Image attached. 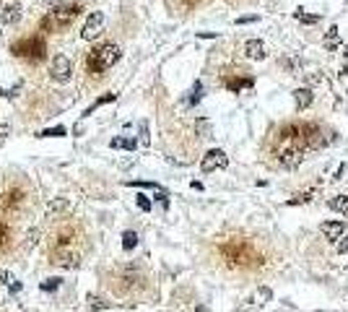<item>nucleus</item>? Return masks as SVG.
Returning a JSON list of instances; mask_svg holds the SVG:
<instances>
[{
    "mask_svg": "<svg viewBox=\"0 0 348 312\" xmlns=\"http://www.w3.org/2000/svg\"><path fill=\"white\" fill-rule=\"evenodd\" d=\"M109 302L99 299V296H88V312H96V309H107Z\"/></svg>",
    "mask_w": 348,
    "mask_h": 312,
    "instance_id": "412c9836",
    "label": "nucleus"
},
{
    "mask_svg": "<svg viewBox=\"0 0 348 312\" xmlns=\"http://www.w3.org/2000/svg\"><path fill=\"white\" fill-rule=\"evenodd\" d=\"M8 135H11V125L8 122H0V140L8 138Z\"/></svg>",
    "mask_w": 348,
    "mask_h": 312,
    "instance_id": "c756f323",
    "label": "nucleus"
},
{
    "mask_svg": "<svg viewBox=\"0 0 348 312\" xmlns=\"http://www.w3.org/2000/svg\"><path fill=\"white\" fill-rule=\"evenodd\" d=\"M200 97H203V86H200V84H195V86H192V97H190V102L195 104Z\"/></svg>",
    "mask_w": 348,
    "mask_h": 312,
    "instance_id": "bb28decb",
    "label": "nucleus"
},
{
    "mask_svg": "<svg viewBox=\"0 0 348 312\" xmlns=\"http://www.w3.org/2000/svg\"><path fill=\"white\" fill-rule=\"evenodd\" d=\"M109 146H112V148H125V151H135V146H138V140H135L133 135H130V138H114V140H109Z\"/></svg>",
    "mask_w": 348,
    "mask_h": 312,
    "instance_id": "dca6fc26",
    "label": "nucleus"
},
{
    "mask_svg": "<svg viewBox=\"0 0 348 312\" xmlns=\"http://www.w3.org/2000/svg\"><path fill=\"white\" fill-rule=\"evenodd\" d=\"M343 57H345V62H348V44L343 47Z\"/></svg>",
    "mask_w": 348,
    "mask_h": 312,
    "instance_id": "72a5a7b5",
    "label": "nucleus"
},
{
    "mask_svg": "<svg viewBox=\"0 0 348 312\" xmlns=\"http://www.w3.org/2000/svg\"><path fill=\"white\" fill-rule=\"evenodd\" d=\"M0 19H3L6 26H16L21 21V6H6L3 13H0Z\"/></svg>",
    "mask_w": 348,
    "mask_h": 312,
    "instance_id": "ddd939ff",
    "label": "nucleus"
},
{
    "mask_svg": "<svg viewBox=\"0 0 348 312\" xmlns=\"http://www.w3.org/2000/svg\"><path fill=\"white\" fill-rule=\"evenodd\" d=\"M296 19L304 21V24H317V21H320V16H309V13H304V11H296Z\"/></svg>",
    "mask_w": 348,
    "mask_h": 312,
    "instance_id": "5701e85b",
    "label": "nucleus"
},
{
    "mask_svg": "<svg viewBox=\"0 0 348 312\" xmlns=\"http://www.w3.org/2000/svg\"><path fill=\"white\" fill-rule=\"evenodd\" d=\"M338 253H340V255H348V234H345V240L338 242Z\"/></svg>",
    "mask_w": 348,
    "mask_h": 312,
    "instance_id": "7c9ffc66",
    "label": "nucleus"
},
{
    "mask_svg": "<svg viewBox=\"0 0 348 312\" xmlns=\"http://www.w3.org/2000/svg\"><path fill=\"white\" fill-rule=\"evenodd\" d=\"M109 102H114V94H104V97H99V99H96V102H94L91 107H88V109H86V112H83V115L88 117V115H91V112H96V109H99V107H104V104H109Z\"/></svg>",
    "mask_w": 348,
    "mask_h": 312,
    "instance_id": "a211bd4d",
    "label": "nucleus"
},
{
    "mask_svg": "<svg viewBox=\"0 0 348 312\" xmlns=\"http://www.w3.org/2000/svg\"><path fill=\"white\" fill-rule=\"evenodd\" d=\"M226 164H229V156H226L221 148H210L205 156H203V162H200V169L205 172H216V169H223Z\"/></svg>",
    "mask_w": 348,
    "mask_h": 312,
    "instance_id": "39448f33",
    "label": "nucleus"
},
{
    "mask_svg": "<svg viewBox=\"0 0 348 312\" xmlns=\"http://www.w3.org/2000/svg\"><path fill=\"white\" fill-rule=\"evenodd\" d=\"M245 52L250 60H263L265 57V44L260 39H247L245 42Z\"/></svg>",
    "mask_w": 348,
    "mask_h": 312,
    "instance_id": "f8f14e48",
    "label": "nucleus"
},
{
    "mask_svg": "<svg viewBox=\"0 0 348 312\" xmlns=\"http://www.w3.org/2000/svg\"><path fill=\"white\" fill-rule=\"evenodd\" d=\"M301 162V148H283L281 151V164L286 169H296Z\"/></svg>",
    "mask_w": 348,
    "mask_h": 312,
    "instance_id": "1a4fd4ad",
    "label": "nucleus"
},
{
    "mask_svg": "<svg viewBox=\"0 0 348 312\" xmlns=\"http://www.w3.org/2000/svg\"><path fill=\"white\" fill-rule=\"evenodd\" d=\"M255 21H257V16H239L237 26H242V24H255Z\"/></svg>",
    "mask_w": 348,
    "mask_h": 312,
    "instance_id": "c85d7f7f",
    "label": "nucleus"
},
{
    "mask_svg": "<svg viewBox=\"0 0 348 312\" xmlns=\"http://www.w3.org/2000/svg\"><path fill=\"white\" fill-rule=\"evenodd\" d=\"M11 52L16 55V57H24V60L37 62V60H42V57H44V52H47V44H44V39H39V37H32V39H19L16 44L11 47Z\"/></svg>",
    "mask_w": 348,
    "mask_h": 312,
    "instance_id": "7ed1b4c3",
    "label": "nucleus"
},
{
    "mask_svg": "<svg viewBox=\"0 0 348 312\" xmlns=\"http://www.w3.org/2000/svg\"><path fill=\"white\" fill-rule=\"evenodd\" d=\"M141 143H143V146L151 143V138H148V125H146V122H141Z\"/></svg>",
    "mask_w": 348,
    "mask_h": 312,
    "instance_id": "a878e982",
    "label": "nucleus"
},
{
    "mask_svg": "<svg viewBox=\"0 0 348 312\" xmlns=\"http://www.w3.org/2000/svg\"><path fill=\"white\" fill-rule=\"evenodd\" d=\"M101 29H104V13L101 11H94L91 16H88V21H86V26L81 31V37L83 39H96L101 34Z\"/></svg>",
    "mask_w": 348,
    "mask_h": 312,
    "instance_id": "0eeeda50",
    "label": "nucleus"
},
{
    "mask_svg": "<svg viewBox=\"0 0 348 312\" xmlns=\"http://www.w3.org/2000/svg\"><path fill=\"white\" fill-rule=\"evenodd\" d=\"M68 211H70L68 198H52L50 208H47V216H50V218H60V216H65Z\"/></svg>",
    "mask_w": 348,
    "mask_h": 312,
    "instance_id": "9d476101",
    "label": "nucleus"
},
{
    "mask_svg": "<svg viewBox=\"0 0 348 312\" xmlns=\"http://www.w3.org/2000/svg\"><path fill=\"white\" fill-rule=\"evenodd\" d=\"M325 47H327V50H335V47H338V26H330L327 39H325Z\"/></svg>",
    "mask_w": 348,
    "mask_h": 312,
    "instance_id": "6ab92c4d",
    "label": "nucleus"
},
{
    "mask_svg": "<svg viewBox=\"0 0 348 312\" xmlns=\"http://www.w3.org/2000/svg\"><path fill=\"white\" fill-rule=\"evenodd\" d=\"M68 130L63 128V125H57V128H47V130H42L39 138H60V135H65Z\"/></svg>",
    "mask_w": 348,
    "mask_h": 312,
    "instance_id": "aec40b11",
    "label": "nucleus"
},
{
    "mask_svg": "<svg viewBox=\"0 0 348 312\" xmlns=\"http://www.w3.org/2000/svg\"><path fill=\"white\" fill-rule=\"evenodd\" d=\"M0 44H3V31H0Z\"/></svg>",
    "mask_w": 348,
    "mask_h": 312,
    "instance_id": "f704fd0d",
    "label": "nucleus"
},
{
    "mask_svg": "<svg viewBox=\"0 0 348 312\" xmlns=\"http://www.w3.org/2000/svg\"><path fill=\"white\" fill-rule=\"evenodd\" d=\"M309 200V195H296V198H291L289 203H291V206H296V203H307Z\"/></svg>",
    "mask_w": 348,
    "mask_h": 312,
    "instance_id": "2f4dec72",
    "label": "nucleus"
},
{
    "mask_svg": "<svg viewBox=\"0 0 348 312\" xmlns=\"http://www.w3.org/2000/svg\"><path fill=\"white\" fill-rule=\"evenodd\" d=\"M343 175H345V164H340V167L335 169V175H332V180H340Z\"/></svg>",
    "mask_w": 348,
    "mask_h": 312,
    "instance_id": "473e14b6",
    "label": "nucleus"
},
{
    "mask_svg": "<svg viewBox=\"0 0 348 312\" xmlns=\"http://www.w3.org/2000/svg\"><path fill=\"white\" fill-rule=\"evenodd\" d=\"M24 200H26V195H24L21 187H8V190L3 193V208L6 211H13V208L24 206Z\"/></svg>",
    "mask_w": 348,
    "mask_h": 312,
    "instance_id": "6e6552de",
    "label": "nucleus"
},
{
    "mask_svg": "<svg viewBox=\"0 0 348 312\" xmlns=\"http://www.w3.org/2000/svg\"><path fill=\"white\" fill-rule=\"evenodd\" d=\"M55 265H63V268H70V265H78V253L70 247H52V255H50Z\"/></svg>",
    "mask_w": 348,
    "mask_h": 312,
    "instance_id": "423d86ee",
    "label": "nucleus"
},
{
    "mask_svg": "<svg viewBox=\"0 0 348 312\" xmlns=\"http://www.w3.org/2000/svg\"><path fill=\"white\" fill-rule=\"evenodd\" d=\"M57 286H60V278H47V281L42 284V289H44V291H55Z\"/></svg>",
    "mask_w": 348,
    "mask_h": 312,
    "instance_id": "393cba45",
    "label": "nucleus"
},
{
    "mask_svg": "<svg viewBox=\"0 0 348 312\" xmlns=\"http://www.w3.org/2000/svg\"><path fill=\"white\" fill-rule=\"evenodd\" d=\"M322 231H325V237L330 242H338L343 237V231H345V224L343 221H325L322 224Z\"/></svg>",
    "mask_w": 348,
    "mask_h": 312,
    "instance_id": "9b49d317",
    "label": "nucleus"
},
{
    "mask_svg": "<svg viewBox=\"0 0 348 312\" xmlns=\"http://www.w3.org/2000/svg\"><path fill=\"white\" fill-rule=\"evenodd\" d=\"M78 13H81V6H75V3L57 6L42 19V31H63L78 19Z\"/></svg>",
    "mask_w": 348,
    "mask_h": 312,
    "instance_id": "f03ea898",
    "label": "nucleus"
},
{
    "mask_svg": "<svg viewBox=\"0 0 348 312\" xmlns=\"http://www.w3.org/2000/svg\"><path fill=\"white\" fill-rule=\"evenodd\" d=\"M226 86H229L231 91H239L242 86H252V81H250V78H245V81H239V78H234V81H229Z\"/></svg>",
    "mask_w": 348,
    "mask_h": 312,
    "instance_id": "b1692460",
    "label": "nucleus"
},
{
    "mask_svg": "<svg viewBox=\"0 0 348 312\" xmlns=\"http://www.w3.org/2000/svg\"><path fill=\"white\" fill-rule=\"evenodd\" d=\"M138 208L141 211H151V200L146 195H138Z\"/></svg>",
    "mask_w": 348,
    "mask_h": 312,
    "instance_id": "cd10ccee",
    "label": "nucleus"
},
{
    "mask_svg": "<svg viewBox=\"0 0 348 312\" xmlns=\"http://www.w3.org/2000/svg\"><path fill=\"white\" fill-rule=\"evenodd\" d=\"M123 57V52H120V47L117 44H101V47H96V50H91V55L86 57V70L88 73H104V70H109L114 62Z\"/></svg>",
    "mask_w": 348,
    "mask_h": 312,
    "instance_id": "f257e3e1",
    "label": "nucleus"
},
{
    "mask_svg": "<svg viewBox=\"0 0 348 312\" xmlns=\"http://www.w3.org/2000/svg\"><path fill=\"white\" fill-rule=\"evenodd\" d=\"M330 208H332V211H340V213H348V198H345V195L330 198Z\"/></svg>",
    "mask_w": 348,
    "mask_h": 312,
    "instance_id": "f3484780",
    "label": "nucleus"
},
{
    "mask_svg": "<svg viewBox=\"0 0 348 312\" xmlns=\"http://www.w3.org/2000/svg\"><path fill=\"white\" fill-rule=\"evenodd\" d=\"M135 245H138V234H135V231H125L123 234V247L125 250H133Z\"/></svg>",
    "mask_w": 348,
    "mask_h": 312,
    "instance_id": "4be33fe9",
    "label": "nucleus"
},
{
    "mask_svg": "<svg viewBox=\"0 0 348 312\" xmlns=\"http://www.w3.org/2000/svg\"><path fill=\"white\" fill-rule=\"evenodd\" d=\"M11 245H13V234H11V229H8L6 224H0V255H6L8 250H11Z\"/></svg>",
    "mask_w": 348,
    "mask_h": 312,
    "instance_id": "2eb2a0df",
    "label": "nucleus"
},
{
    "mask_svg": "<svg viewBox=\"0 0 348 312\" xmlns=\"http://www.w3.org/2000/svg\"><path fill=\"white\" fill-rule=\"evenodd\" d=\"M50 75H52V81H57V84L70 81V75H73L70 57L68 55H55L52 62H50Z\"/></svg>",
    "mask_w": 348,
    "mask_h": 312,
    "instance_id": "20e7f679",
    "label": "nucleus"
},
{
    "mask_svg": "<svg viewBox=\"0 0 348 312\" xmlns=\"http://www.w3.org/2000/svg\"><path fill=\"white\" fill-rule=\"evenodd\" d=\"M294 102H296V109H307L312 104V91L309 89H296L294 91Z\"/></svg>",
    "mask_w": 348,
    "mask_h": 312,
    "instance_id": "4468645a",
    "label": "nucleus"
}]
</instances>
